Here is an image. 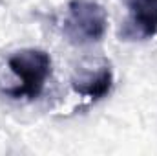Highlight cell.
I'll list each match as a JSON object with an SVG mask.
<instances>
[{
  "label": "cell",
  "instance_id": "7a4b0ae2",
  "mask_svg": "<svg viewBox=\"0 0 157 156\" xmlns=\"http://www.w3.org/2000/svg\"><path fill=\"white\" fill-rule=\"evenodd\" d=\"M108 28V15L104 7L93 0H71L68 4V17L64 20V35L70 42L84 46L99 42Z\"/></svg>",
  "mask_w": 157,
  "mask_h": 156
},
{
  "label": "cell",
  "instance_id": "277c9868",
  "mask_svg": "<svg viewBox=\"0 0 157 156\" xmlns=\"http://www.w3.org/2000/svg\"><path fill=\"white\" fill-rule=\"evenodd\" d=\"M71 84L80 96H86L90 99H101L112 90L113 72L108 63H101L99 66H88L78 70Z\"/></svg>",
  "mask_w": 157,
  "mask_h": 156
},
{
  "label": "cell",
  "instance_id": "3957f363",
  "mask_svg": "<svg viewBox=\"0 0 157 156\" xmlns=\"http://www.w3.org/2000/svg\"><path fill=\"white\" fill-rule=\"evenodd\" d=\"M130 20L121 37L150 39L157 33V0H128Z\"/></svg>",
  "mask_w": 157,
  "mask_h": 156
},
{
  "label": "cell",
  "instance_id": "6da1fadb",
  "mask_svg": "<svg viewBox=\"0 0 157 156\" xmlns=\"http://www.w3.org/2000/svg\"><path fill=\"white\" fill-rule=\"evenodd\" d=\"M7 68L17 77V84L4 94L13 99H35L42 94L46 81L51 76V57L39 48H24L9 55Z\"/></svg>",
  "mask_w": 157,
  "mask_h": 156
}]
</instances>
